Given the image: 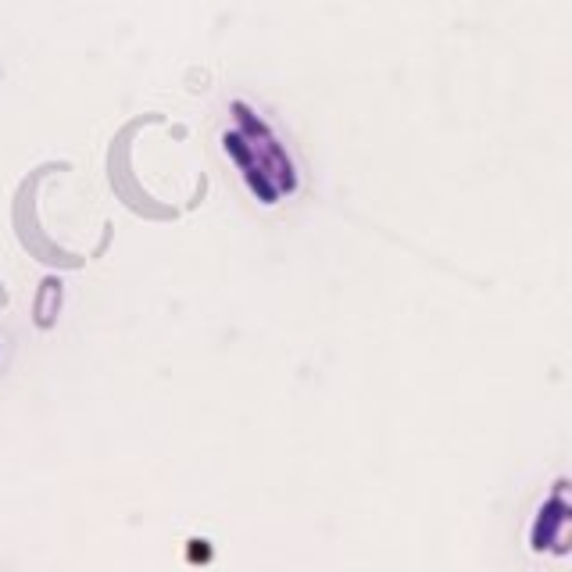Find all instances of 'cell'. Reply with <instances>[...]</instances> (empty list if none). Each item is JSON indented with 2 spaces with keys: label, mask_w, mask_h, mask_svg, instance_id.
Listing matches in <instances>:
<instances>
[{
  "label": "cell",
  "mask_w": 572,
  "mask_h": 572,
  "mask_svg": "<svg viewBox=\"0 0 572 572\" xmlns=\"http://www.w3.org/2000/svg\"><path fill=\"white\" fill-rule=\"evenodd\" d=\"M58 283L54 280H47L43 283V293H40V308H37V319H40V326H50V319H54V308H58Z\"/></svg>",
  "instance_id": "obj_1"
}]
</instances>
